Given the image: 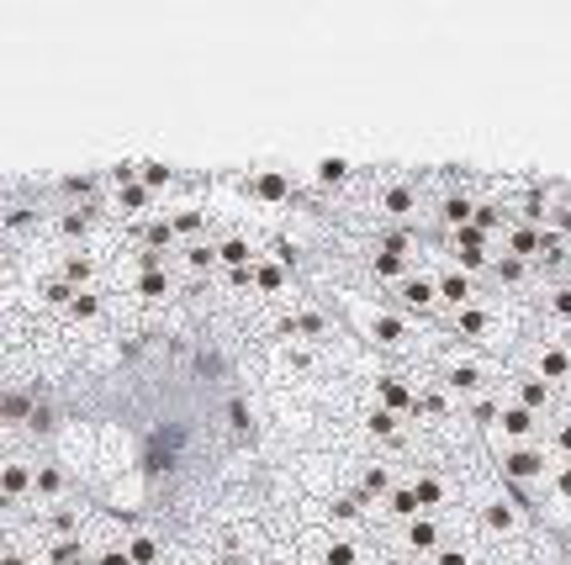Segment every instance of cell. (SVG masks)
Wrapping results in <instances>:
<instances>
[{
	"label": "cell",
	"instance_id": "6da1fadb",
	"mask_svg": "<svg viewBox=\"0 0 571 565\" xmlns=\"http://www.w3.org/2000/svg\"><path fill=\"white\" fill-rule=\"evenodd\" d=\"M122 550H127V565H170V539L149 529V523H127Z\"/></svg>",
	"mask_w": 571,
	"mask_h": 565
},
{
	"label": "cell",
	"instance_id": "7a4b0ae2",
	"mask_svg": "<svg viewBox=\"0 0 571 565\" xmlns=\"http://www.w3.org/2000/svg\"><path fill=\"white\" fill-rule=\"evenodd\" d=\"M360 328H365V338H371L376 349H408V338H413V317H402V312L392 307V312H371Z\"/></svg>",
	"mask_w": 571,
	"mask_h": 565
},
{
	"label": "cell",
	"instance_id": "3957f363",
	"mask_svg": "<svg viewBox=\"0 0 571 565\" xmlns=\"http://www.w3.org/2000/svg\"><path fill=\"white\" fill-rule=\"evenodd\" d=\"M371 391H376V407H386V412H392V418H402V423H408V418H418V397H413V386L402 381V375L381 370Z\"/></svg>",
	"mask_w": 571,
	"mask_h": 565
},
{
	"label": "cell",
	"instance_id": "277c9868",
	"mask_svg": "<svg viewBox=\"0 0 571 565\" xmlns=\"http://www.w3.org/2000/svg\"><path fill=\"white\" fill-rule=\"evenodd\" d=\"M212 249H217V270H249V265H260V243H254L249 233H217Z\"/></svg>",
	"mask_w": 571,
	"mask_h": 565
},
{
	"label": "cell",
	"instance_id": "5b68a950",
	"mask_svg": "<svg viewBox=\"0 0 571 565\" xmlns=\"http://www.w3.org/2000/svg\"><path fill=\"white\" fill-rule=\"evenodd\" d=\"M392 291H397L402 317H429V312H439V291H434L429 275H408V280H402V286H392Z\"/></svg>",
	"mask_w": 571,
	"mask_h": 565
},
{
	"label": "cell",
	"instance_id": "8992f818",
	"mask_svg": "<svg viewBox=\"0 0 571 565\" xmlns=\"http://www.w3.org/2000/svg\"><path fill=\"white\" fill-rule=\"evenodd\" d=\"M249 191L260 206H291V196H297V180L281 175V169H254L249 175Z\"/></svg>",
	"mask_w": 571,
	"mask_h": 565
},
{
	"label": "cell",
	"instance_id": "52a82bcc",
	"mask_svg": "<svg viewBox=\"0 0 571 565\" xmlns=\"http://www.w3.org/2000/svg\"><path fill=\"white\" fill-rule=\"evenodd\" d=\"M376 206H381L392 222H413L423 201H418V191H413L408 180H392V185H381V191H376Z\"/></svg>",
	"mask_w": 571,
	"mask_h": 565
},
{
	"label": "cell",
	"instance_id": "ba28073f",
	"mask_svg": "<svg viewBox=\"0 0 571 565\" xmlns=\"http://www.w3.org/2000/svg\"><path fill=\"white\" fill-rule=\"evenodd\" d=\"M360 433H365V439H376L381 449H397L402 444V418H392V412H386V407H365L360 412Z\"/></svg>",
	"mask_w": 571,
	"mask_h": 565
},
{
	"label": "cell",
	"instance_id": "9c48e42d",
	"mask_svg": "<svg viewBox=\"0 0 571 565\" xmlns=\"http://www.w3.org/2000/svg\"><path fill=\"white\" fill-rule=\"evenodd\" d=\"M402 544H408L413 555H439L445 550V529H439V518H413V523H402Z\"/></svg>",
	"mask_w": 571,
	"mask_h": 565
},
{
	"label": "cell",
	"instance_id": "30bf717a",
	"mask_svg": "<svg viewBox=\"0 0 571 565\" xmlns=\"http://www.w3.org/2000/svg\"><path fill=\"white\" fill-rule=\"evenodd\" d=\"M434 291H439V307H471L476 301V280L471 275H460V270H439L434 275Z\"/></svg>",
	"mask_w": 571,
	"mask_h": 565
},
{
	"label": "cell",
	"instance_id": "8fae6325",
	"mask_svg": "<svg viewBox=\"0 0 571 565\" xmlns=\"http://www.w3.org/2000/svg\"><path fill=\"white\" fill-rule=\"evenodd\" d=\"M439 375H445V386H450V391H460V397H471V402L482 397V386H487L482 360H455V365H445Z\"/></svg>",
	"mask_w": 571,
	"mask_h": 565
},
{
	"label": "cell",
	"instance_id": "7c38bea8",
	"mask_svg": "<svg viewBox=\"0 0 571 565\" xmlns=\"http://www.w3.org/2000/svg\"><path fill=\"white\" fill-rule=\"evenodd\" d=\"M64 317H69L75 328H101V323H106V291H101V286L75 291V301H69Z\"/></svg>",
	"mask_w": 571,
	"mask_h": 565
},
{
	"label": "cell",
	"instance_id": "4fadbf2b",
	"mask_svg": "<svg viewBox=\"0 0 571 565\" xmlns=\"http://www.w3.org/2000/svg\"><path fill=\"white\" fill-rule=\"evenodd\" d=\"M503 470H508L513 481H540L545 470H550V460H545L534 444H513L508 455H503Z\"/></svg>",
	"mask_w": 571,
	"mask_h": 565
},
{
	"label": "cell",
	"instance_id": "5bb4252c",
	"mask_svg": "<svg viewBox=\"0 0 571 565\" xmlns=\"http://www.w3.org/2000/svg\"><path fill=\"white\" fill-rule=\"evenodd\" d=\"M397 486V476H392V465L386 460H365L360 465V481H355V492L365 497V502H386V492Z\"/></svg>",
	"mask_w": 571,
	"mask_h": 565
},
{
	"label": "cell",
	"instance_id": "9a60e30c",
	"mask_svg": "<svg viewBox=\"0 0 571 565\" xmlns=\"http://www.w3.org/2000/svg\"><path fill=\"white\" fill-rule=\"evenodd\" d=\"M529 375H540L545 386H561V381H571V349H561V344L540 349V360H534V370H529Z\"/></svg>",
	"mask_w": 571,
	"mask_h": 565
},
{
	"label": "cell",
	"instance_id": "2e32d148",
	"mask_svg": "<svg viewBox=\"0 0 571 565\" xmlns=\"http://www.w3.org/2000/svg\"><path fill=\"white\" fill-rule=\"evenodd\" d=\"M513 407H524V412L540 418V412L550 407V386L540 381V375H519V381H513Z\"/></svg>",
	"mask_w": 571,
	"mask_h": 565
},
{
	"label": "cell",
	"instance_id": "e0dca14e",
	"mask_svg": "<svg viewBox=\"0 0 571 565\" xmlns=\"http://www.w3.org/2000/svg\"><path fill=\"white\" fill-rule=\"evenodd\" d=\"M286 286H291V270L286 265H275V259H265L260 254V265H254V291H260V296H286Z\"/></svg>",
	"mask_w": 571,
	"mask_h": 565
},
{
	"label": "cell",
	"instance_id": "ac0fdd59",
	"mask_svg": "<svg viewBox=\"0 0 571 565\" xmlns=\"http://www.w3.org/2000/svg\"><path fill=\"white\" fill-rule=\"evenodd\" d=\"M503 254H508V259H524V265H529V259L540 254V228H529V222H513L508 238H503Z\"/></svg>",
	"mask_w": 571,
	"mask_h": 565
},
{
	"label": "cell",
	"instance_id": "d6986e66",
	"mask_svg": "<svg viewBox=\"0 0 571 565\" xmlns=\"http://www.w3.org/2000/svg\"><path fill=\"white\" fill-rule=\"evenodd\" d=\"M497 428H503V433H508L513 444H529L534 433H540V418H534V412H524V407H513V402H508V407H503V418H497Z\"/></svg>",
	"mask_w": 571,
	"mask_h": 565
},
{
	"label": "cell",
	"instance_id": "ffe728a7",
	"mask_svg": "<svg viewBox=\"0 0 571 565\" xmlns=\"http://www.w3.org/2000/svg\"><path fill=\"white\" fill-rule=\"evenodd\" d=\"M381 513L392 518V523H413V518H423V507H418V497H413V486H392V492H386V502H381Z\"/></svg>",
	"mask_w": 571,
	"mask_h": 565
},
{
	"label": "cell",
	"instance_id": "44dd1931",
	"mask_svg": "<svg viewBox=\"0 0 571 565\" xmlns=\"http://www.w3.org/2000/svg\"><path fill=\"white\" fill-rule=\"evenodd\" d=\"M471 217H476V201L466 191H450L445 201H439V222L455 233V228H471Z\"/></svg>",
	"mask_w": 571,
	"mask_h": 565
},
{
	"label": "cell",
	"instance_id": "7402d4cb",
	"mask_svg": "<svg viewBox=\"0 0 571 565\" xmlns=\"http://www.w3.org/2000/svg\"><path fill=\"white\" fill-rule=\"evenodd\" d=\"M413 497H418V507H423V513H439V507H445V481H439L434 476V470H418V476H413Z\"/></svg>",
	"mask_w": 571,
	"mask_h": 565
},
{
	"label": "cell",
	"instance_id": "603a6c76",
	"mask_svg": "<svg viewBox=\"0 0 571 565\" xmlns=\"http://www.w3.org/2000/svg\"><path fill=\"white\" fill-rule=\"evenodd\" d=\"M371 275H376V280H386V286H402V280H408L413 270H408V259H402V254L376 249V254H371Z\"/></svg>",
	"mask_w": 571,
	"mask_h": 565
},
{
	"label": "cell",
	"instance_id": "cb8c5ba5",
	"mask_svg": "<svg viewBox=\"0 0 571 565\" xmlns=\"http://www.w3.org/2000/svg\"><path fill=\"white\" fill-rule=\"evenodd\" d=\"M138 185H143V191H170V185H180V169L175 164H154V159H143L138 164Z\"/></svg>",
	"mask_w": 571,
	"mask_h": 565
},
{
	"label": "cell",
	"instance_id": "d4e9b609",
	"mask_svg": "<svg viewBox=\"0 0 571 565\" xmlns=\"http://www.w3.org/2000/svg\"><path fill=\"white\" fill-rule=\"evenodd\" d=\"M349 180H355V164H349V159H318V164H312V185H323V191L349 185Z\"/></svg>",
	"mask_w": 571,
	"mask_h": 565
},
{
	"label": "cell",
	"instance_id": "484cf974",
	"mask_svg": "<svg viewBox=\"0 0 571 565\" xmlns=\"http://www.w3.org/2000/svg\"><path fill=\"white\" fill-rule=\"evenodd\" d=\"M513 523H519V513L508 507V497H492V502H482V529H487V534H508Z\"/></svg>",
	"mask_w": 571,
	"mask_h": 565
},
{
	"label": "cell",
	"instance_id": "4316f807",
	"mask_svg": "<svg viewBox=\"0 0 571 565\" xmlns=\"http://www.w3.org/2000/svg\"><path fill=\"white\" fill-rule=\"evenodd\" d=\"M455 328H460V338H487V328H492V317H487V307H460L455 312Z\"/></svg>",
	"mask_w": 571,
	"mask_h": 565
},
{
	"label": "cell",
	"instance_id": "83f0119b",
	"mask_svg": "<svg viewBox=\"0 0 571 565\" xmlns=\"http://www.w3.org/2000/svg\"><path fill=\"white\" fill-rule=\"evenodd\" d=\"M503 407H508V402H497V397H476V402H471V418L482 423V428H497V418H503Z\"/></svg>",
	"mask_w": 571,
	"mask_h": 565
},
{
	"label": "cell",
	"instance_id": "f1b7e54d",
	"mask_svg": "<svg viewBox=\"0 0 571 565\" xmlns=\"http://www.w3.org/2000/svg\"><path fill=\"white\" fill-rule=\"evenodd\" d=\"M524 270H529L524 259H508V254L497 259V280H503V286H519V280H524Z\"/></svg>",
	"mask_w": 571,
	"mask_h": 565
},
{
	"label": "cell",
	"instance_id": "f546056e",
	"mask_svg": "<svg viewBox=\"0 0 571 565\" xmlns=\"http://www.w3.org/2000/svg\"><path fill=\"white\" fill-rule=\"evenodd\" d=\"M16 286V249H6V243H0V296H6Z\"/></svg>",
	"mask_w": 571,
	"mask_h": 565
},
{
	"label": "cell",
	"instance_id": "4dcf8cb0",
	"mask_svg": "<svg viewBox=\"0 0 571 565\" xmlns=\"http://www.w3.org/2000/svg\"><path fill=\"white\" fill-rule=\"evenodd\" d=\"M550 312L571 323V286H556V291H550Z\"/></svg>",
	"mask_w": 571,
	"mask_h": 565
},
{
	"label": "cell",
	"instance_id": "1f68e13d",
	"mask_svg": "<svg viewBox=\"0 0 571 565\" xmlns=\"http://www.w3.org/2000/svg\"><path fill=\"white\" fill-rule=\"evenodd\" d=\"M434 565H471V560H466V550H460V544H445V550L434 555Z\"/></svg>",
	"mask_w": 571,
	"mask_h": 565
},
{
	"label": "cell",
	"instance_id": "d6a6232c",
	"mask_svg": "<svg viewBox=\"0 0 571 565\" xmlns=\"http://www.w3.org/2000/svg\"><path fill=\"white\" fill-rule=\"evenodd\" d=\"M556 449H561V455H571V423L556 428ZM566 465H571V460H566Z\"/></svg>",
	"mask_w": 571,
	"mask_h": 565
},
{
	"label": "cell",
	"instance_id": "836d02e7",
	"mask_svg": "<svg viewBox=\"0 0 571 565\" xmlns=\"http://www.w3.org/2000/svg\"><path fill=\"white\" fill-rule=\"evenodd\" d=\"M16 191H22V185H16V180H0V212H6V201H11Z\"/></svg>",
	"mask_w": 571,
	"mask_h": 565
},
{
	"label": "cell",
	"instance_id": "e575fe53",
	"mask_svg": "<svg viewBox=\"0 0 571 565\" xmlns=\"http://www.w3.org/2000/svg\"><path fill=\"white\" fill-rule=\"evenodd\" d=\"M556 492H561V497H571V465H566L561 476H556Z\"/></svg>",
	"mask_w": 571,
	"mask_h": 565
},
{
	"label": "cell",
	"instance_id": "d590c367",
	"mask_svg": "<svg viewBox=\"0 0 571 565\" xmlns=\"http://www.w3.org/2000/svg\"><path fill=\"white\" fill-rule=\"evenodd\" d=\"M11 539H16V529H0V560H6V550H11Z\"/></svg>",
	"mask_w": 571,
	"mask_h": 565
}]
</instances>
